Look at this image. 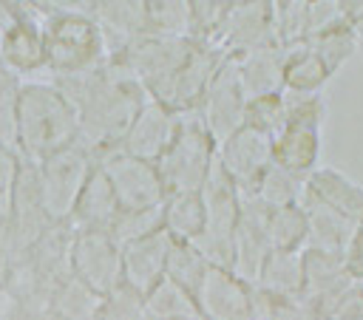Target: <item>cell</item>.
<instances>
[{"label": "cell", "mask_w": 363, "mask_h": 320, "mask_svg": "<svg viewBox=\"0 0 363 320\" xmlns=\"http://www.w3.org/2000/svg\"><path fill=\"white\" fill-rule=\"evenodd\" d=\"M318 159H320V127L284 125V130L272 136V164L275 167L306 181L320 167Z\"/></svg>", "instance_id": "cell-21"}, {"label": "cell", "mask_w": 363, "mask_h": 320, "mask_svg": "<svg viewBox=\"0 0 363 320\" xmlns=\"http://www.w3.org/2000/svg\"><path fill=\"white\" fill-rule=\"evenodd\" d=\"M9 224H11V193H0V246L6 241Z\"/></svg>", "instance_id": "cell-48"}, {"label": "cell", "mask_w": 363, "mask_h": 320, "mask_svg": "<svg viewBox=\"0 0 363 320\" xmlns=\"http://www.w3.org/2000/svg\"><path fill=\"white\" fill-rule=\"evenodd\" d=\"M51 82L74 105L79 122L77 142L94 156V161L119 147L136 110L147 102L142 85L111 62L77 76H51Z\"/></svg>", "instance_id": "cell-1"}, {"label": "cell", "mask_w": 363, "mask_h": 320, "mask_svg": "<svg viewBox=\"0 0 363 320\" xmlns=\"http://www.w3.org/2000/svg\"><path fill=\"white\" fill-rule=\"evenodd\" d=\"M360 42H363L360 34H354L346 23H340V25H335V28H329V31L312 37V40H309V48L320 57V62L326 65V71L335 76V74L357 54Z\"/></svg>", "instance_id": "cell-34"}, {"label": "cell", "mask_w": 363, "mask_h": 320, "mask_svg": "<svg viewBox=\"0 0 363 320\" xmlns=\"http://www.w3.org/2000/svg\"><path fill=\"white\" fill-rule=\"evenodd\" d=\"M352 286H357V280L352 278L343 255L303 249V289H301V297L320 314V320Z\"/></svg>", "instance_id": "cell-16"}, {"label": "cell", "mask_w": 363, "mask_h": 320, "mask_svg": "<svg viewBox=\"0 0 363 320\" xmlns=\"http://www.w3.org/2000/svg\"><path fill=\"white\" fill-rule=\"evenodd\" d=\"M216 161L238 184L241 193H250L255 181L264 176V170L272 164V139L241 125L235 133L218 142Z\"/></svg>", "instance_id": "cell-14"}, {"label": "cell", "mask_w": 363, "mask_h": 320, "mask_svg": "<svg viewBox=\"0 0 363 320\" xmlns=\"http://www.w3.org/2000/svg\"><path fill=\"white\" fill-rule=\"evenodd\" d=\"M96 167L111 181L119 210H153V207H162L167 198L159 167L150 161L133 159L119 147L96 156Z\"/></svg>", "instance_id": "cell-8"}, {"label": "cell", "mask_w": 363, "mask_h": 320, "mask_svg": "<svg viewBox=\"0 0 363 320\" xmlns=\"http://www.w3.org/2000/svg\"><path fill=\"white\" fill-rule=\"evenodd\" d=\"M346 266H349L352 278L357 283H363V224H357V229L352 235V244L346 249Z\"/></svg>", "instance_id": "cell-46"}, {"label": "cell", "mask_w": 363, "mask_h": 320, "mask_svg": "<svg viewBox=\"0 0 363 320\" xmlns=\"http://www.w3.org/2000/svg\"><path fill=\"white\" fill-rule=\"evenodd\" d=\"M162 229L173 241L196 244L204 229V201L201 193H170L162 204Z\"/></svg>", "instance_id": "cell-25"}, {"label": "cell", "mask_w": 363, "mask_h": 320, "mask_svg": "<svg viewBox=\"0 0 363 320\" xmlns=\"http://www.w3.org/2000/svg\"><path fill=\"white\" fill-rule=\"evenodd\" d=\"M119 215V201L113 195V187L111 181L105 178V173L94 164L74 210H71V218H68V227L74 232H85V229H111L113 218Z\"/></svg>", "instance_id": "cell-22"}, {"label": "cell", "mask_w": 363, "mask_h": 320, "mask_svg": "<svg viewBox=\"0 0 363 320\" xmlns=\"http://www.w3.org/2000/svg\"><path fill=\"white\" fill-rule=\"evenodd\" d=\"M99 306L102 297L74 278H65L48 300V309L62 320H99Z\"/></svg>", "instance_id": "cell-31"}, {"label": "cell", "mask_w": 363, "mask_h": 320, "mask_svg": "<svg viewBox=\"0 0 363 320\" xmlns=\"http://www.w3.org/2000/svg\"><path fill=\"white\" fill-rule=\"evenodd\" d=\"M34 320H62V317H57V314H54L51 309H45V312H40V314H37Z\"/></svg>", "instance_id": "cell-49"}, {"label": "cell", "mask_w": 363, "mask_h": 320, "mask_svg": "<svg viewBox=\"0 0 363 320\" xmlns=\"http://www.w3.org/2000/svg\"><path fill=\"white\" fill-rule=\"evenodd\" d=\"M269 252H303L309 244V218L301 204L269 210L267 218Z\"/></svg>", "instance_id": "cell-28"}, {"label": "cell", "mask_w": 363, "mask_h": 320, "mask_svg": "<svg viewBox=\"0 0 363 320\" xmlns=\"http://www.w3.org/2000/svg\"><path fill=\"white\" fill-rule=\"evenodd\" d=\"M255 289L275 297H301L303 252H269L255 278Z\"/></svg>", "instance_id": "cell-26"}, {"label": "cell", "mask_w": 363, "mask_h": 320, "mask_svg": "<svg viewBox=\"0 0 363 320\" xmlns=\"http://www.w3.org/2000/svg\"><path fill=\"white\" fill-rule=\"evenodd\" d=\"M179 125H182V113L164 108L156 99H147L136 110L133 122L128 125V130H125V136L119 142V150L133 156V159L156 164L164 156V150L170 147Z\"/></svg>", "instance_id": "cell-13"}, {"label": "cell", "mask_w": 363, "mask_h": 320, "mask_svg": "<svg viewBox=\"0 0 363 320\" xmlns=\"http://www.w3.org/2000/svg\"><path fill=\"white\" fill-rule=\"evenodd\" d=\"M284 108H286V125L320 127L323 119H326V99L320 93L284 91Z\"/></svg>", "instance_id": "cell-41"}, {"label": "cell", "mask_w": 363, "mask_h": 320, "mask_svg": "<svg viewBox=\"0 0 363 320\" xmlns=\"http://www.w3.org/2000/svg\"><path fill=\"white\" fill-rule=\"evenodd\" d=\"M332 79L320 57L309 48V42H298L286 48V65H284V91L295 93H320L323 85Z\"/></svg>", "instance_id": "cell-27"}, {"label": "cell", "mask_w": 363, "mask_h": 320, "mask_svg": "<svg viewBox=\"0 0 363 320\" xmlns=\"http://www.w3.org/2000/svg\"><path fill=\"white\" fill-rule=\"evenodd\" d=\"M244 110H247V93L238 76V65L235 57H227L216 71L196 116L204 122V127L218 144L244 125Z\"/></svg>", "instance_id": "cell-11"}, {"label": "cell", "mask_w": 363, "mask_h": 320, "mask_svg": "<svg viewBox=\"0 0 363 320\" xmlns=\"http://www.w3.org/2000/svg\"><path fill=\"white\" fill-rule=\"evenodd\" d=\"M94 156L77 142L45 161L34 164L37 167V184H40V198L45 207V215L51 224H68L71 210L94 170Z\"/></svg>", "instance_id": "cell-7"}, {"label": "cell", "mask_w": 363, "mask_h": 320, "mask_svg": "<svg viewBox=\"0 0 363 320\" xmlns=\"http://www.w3.org/2000/svg\"><path fill=\"white\" fill-rule=\"evenodd\" d=\"M343 17H340V6L337 0H312L306 3V42L335 25H340Z\"/></svg>", "instance_id": "cell-43"}, {"label": "cell", "mask_w": 363, "mask_h": 320, "mask_svg": "<svg viewBox=\"0 0 363 320\" xmlns=\"http://www.w3.org/2000/svg\"><path fill=\"white\" fill-rule=\"evenodd\" d=\"M303 184H306L303 178H298V176H292V173H286V170L269 164V167L264 170V176L255 181V187H252L247 195H252L255 201H261V204L269 207V210H281V207H295V204H301V198H303Z\"/></svg>", "instance_id": "cell-30"}, {"label": "cell", "mask_w": 363, "mask_h": 320, "mask_svg": "<svg viewBox=\"0 0 363 320\" xmlns=\"http://www.w3.org/2000/svg\"><path fill=\"white\" fill-rule=\"evenodd\" d=\"M48 3L6 0L0 3V65L14 76H34L45 71L43 25Z\"/></svg>", "instance_id": "cell-5"}, {"label": "cell", "mask_w": 363, "mask_h": 320, "mask_svg": "<svg viewBox=\"0 0 363 320\" xmlns=\"http://www.w3.org/2000/svg\"><path fill=\"white\" fill-rule=\"evenodd\" d=\"M193 297L199 320H252L255 286L241 280L233 269L210 266Z\"/></svg>", "instance_id": "cell-12"}, {"label": "cell", "mask_w": 363, "mask_h": 320, "mask_svg": "<svg viewBox=\"0 0 363 320\" xmlns=\"http://www.w3.org/2000/svg\"><path fill=\"white\" fill-rule=\"evenodd\" d=\"M170 244L173 238L162 229L156 235H147L142 241L122 246V283L136 289L145 297L159 280H164Z\"/></svg>", "instance_id": "cell-19"}, {"label": "cell", "mask_w": 363, "mask_h": 320, "mask_svg": "<svg viewBox=\"0 0 363 320\" xmlns=\"http://www.w3.org/2000/svg\"><path fill=\"white\" fill-rule=\"evenodd\" d=\"M235 65H238V76H241L247 99L284 91V65H286L284 45L275 42V45H264V48L238 54Z\"/></svg>", "instance_id": "cell-23"}, {"label": "cell", "mask_w": 363, "mask_h": 320, "mask_svg": "<svg viewBox=\"0 0 363 320\" xmlns=\"http://www.w3.org/2000/svg\"><path fill=\"white\" fill-rule=\"evenodd\" d=\"M43 42L48 76H77L108 65V42L91 17V3H48Z\"/></svg>", "instance_id": "cell-3"}, {"label": "cell", "mask_w": 363, "mask_h": 320, "mask_svg": "<svg viewBox=\"0 0 363 320\" xmlns=\"http://www.w3.org/2000/svg\"><path fill=\"white\" fill-rule=\"evenodd\" d=\"M216 150L218 144L204 127V122L196 113H184L170 147L156 161L167 195L199 193L216 167Z\"/></svg>", "instance_id": "cell-4"}, {"label": "cell", "mask_w": 363, "mask_h": 320, "mask_svg": "<svg viewBox=\"0 0 363 320\" xmlns=\"http://www.w3.org/2000/svg\"><path fill=\"white\" fill-rule=\"evenodd\" d=\"M241 218L235 227V238H233V258H230V269L255 286V278L269 255V241H267V218H269V207H264L261 201H255L252 195L241 193Z\"/></svg>", "instance_id": "cell-17"}, {"label": "cell", "mask_w": 363, "mask_h": 320, "mask_svg": "<svg viewBox=\"0 0 363 320\" xmlns=\"http://www.w3.org/2000/svg\"><path fill=\"white\" fill-rule=\"evenodd\" d=\"M23 79L0 65V144L14 147V122H17V99Z\"/></svg>", "instance_id": "cell-42"}, {"label": "cell", "mask_w": 363, "mask_h": 320, "mask_svg": "<svg viewBox=\"0 0 363 320\" xmlns=\"http://www.w3.org/2000/svg\"><path fill=\"white\" fill-rule=\"evenodd\" d=\"M272 20L278 45L306 42V0H272Z\"/></svg>", "instance_id": "cell-39"}, {"label": "cell", "mask_w": 363, "mask_h": 320, "mask_svg": "<svg viewBox=\"0 0 363 320\" xmlns=\"http://www.w3.org/2000/svg\"><path fill=\"white\" fill-rule=\"evenodd\" d=\"M233 0H190V31L187 37L199 45H216L227 23Z\"/></svg>", "instance_id": "cell-35"}, {"label": "cell", "mask_w": 363, "mask_h": 320, "mask_svg": "<svg viewBox=\"0 0 363 320\" xmlns=\"http://www.w3.org/2000/svg\"><path fill=\"white\" fill-rule=\"evenodd\" d=\"M91 17L108 42V57L145 37V0H94Z\"/></svg>", "instance_id": "cell-20"}, {"label": "cell", "mask_w": 363, "mask_h": 320, "mask_svg": "<svg viewBox=\"0 0 363 320\" xmlns=\"http://www.w3.org/2000/svg\"><path fill=\"white\" fill-rule=\"evenodd\" d=\"M0 272H3V246H0Z\"/></svg>", "instance_id": "cell-50"}, {"label": "cell", "mask_w": 363, "mask_h": 320, "mask_svg": "<svg viewBox=\"0 0 363 320\" xmlns=\"http://www.w3.org/2000/svg\"><path fill=\"white\" fill-rule=\"evenodd\" d=\"M301 207L306 210V218H309V244H306V249L332 252V255L346 258V249H349L352 235H354L357 227L352 221L340 218L337 212L315 204V201L301 198Z\"/></svg>", "instance_id": "cell-24"}, {"label": "cell", "mask_w": 363, "mask_h": 320, "mask_svg": "<svg viewBox=\"0 0 363 320\" xmlns=\"http://www.w3.org/2000/svg\"><path fill=\"white\" fill-rule=\"evenodd\" d=\"M68 269L74 280L105 297L122 283V249L105 229L74 232Z\"/></svg>", "instance_id": "cell-9"}, {"label": "cell", "mask_w": 363, "mask_h": 320, "mask_svg": "<svg viewBox=\"0 0 363 320\" xmlns=\"http://www.w3.org/2000/svg\"><path fill=\"white\" fill-rule=\"evenodd\" d=\"M51 218L45 215L43 198H40V184H37V167L23 161L20 178L11 190V224L3 241V263L11 258L26 255L48 229Z\"/></svg>", "instance_id": "cell-10"}, {"label": "cell", "mask_w": 363, "mask_h": 320, "mask_svg": "<svg viewBox=\"0 0 363 320\" xmlns=\"http://www.w3.org/2000/svg\"><path fill=\"white\" fill-rule=\"evenodd\" d=\"M145 309L150 320H199L196 297L167 278L145 295Z\"/></svg>", "instance_id": "cell-29"}, {"label": "cell", "mask_w": 363, "mask_h": 320, "mask_svg": "<svg viewBox=\"0 0 363 320\" xmlns=\"http://www.w3.org/2000/svg\"><path fill=\"white\" fill-rule=\"evenodd\" d=\"M303 198L337 212L354 227L363 224V184L337 167H318L303 184Z\"/></svg>", "instance_id": "cell-18"}, {"label": "cell", "mask_w": 363, "mask_h": 320, "mask_svg": "<svg viewBox=\"0 0 363 320\" xmlns=\"http://www.w3.org/2000/svg\"><path fill=\"white\" fill-rule=\"evenodd\" d=\"M337 6H340L343 23L363 40V0H337Z\"/></svg>", "instance_id": "cell-47"}, {"label": "cell", "mask_w": 363, "mask_h": 320, "mask_svg": "<svg viewBox=\"0 0 363 320\" xmlns=\"http://www.w3.org/2000/svg\"><path fill=\"white\" fill-rule=\"evenodd\" d=\"M190 0H145V37H187Z\"/></svg>", "instance_id": "cell-33"}, {"label": "cell", "mask_w": 363, "mask_h": 320, "mask_svg": "<svg viewBox=\"0 0 363 320\" xmlns=\"http://www.w3.org/2000/svg\"><path fill=\"white\" fill-rule=\"evenodd\" d=\"M99 320H150V317L145 309V297L136 289L119 283L113 292L102 297Z\"/></svg>", "instance_id": "cell-40"}, {"label": "cell", "mask_w": 363, "mask_h": 320, "mask_svg": "<svg viewBox=\"0 0 363 320\" xmlns=\"http://www.w3.org/2000/svg\"><path fill=\"white\" fill-rule=\"evenodd\" d=\"M264 45H275L272 0H233L218 48L227 57H238Z\"/></svg>", "instance_id": "cell-15"}, {"label": "cell", "mask_w": 363, "mask_h": 320, "mask_svg": "<svg viewBox=\"0 0 363 320\" xmlns=\"http://www.w3.org/2000/svg\"><path fill=\"white\" fill-rule=\"evenodd\" d=\"M79 122L74 105L51 79H23L14 122V147L28 164L77 144Z\"/></svg>", "instance_id": "cell-2"}, {"label": "cell", "mask_w": 363, "mask_h": 320, "mask_svg": "<svg viewBox=\"0 0 363 320\" xmlns=\"http://www.w3.org/2000/svg\"><path fill=\"white\" fill-rule=\"evenodd\" d=\"M162 232V207H153V210H119V215L113 218L108 235L122 246L133 244V241H142L147 235H156Z\"/></svg>", "instance_id": "cell-36"}, {"label": "cell", "mask_w": 363, "mask_h": 320, "mask_svg": "<svg viewBox=\"0 0 363 320\" xmlns=\"http://www.w3.org/2000/svg\"><path fill=\"white\" fill-rule=\"evenodd\" d=\"M244 125L264 133V136H275L284 130L286 125V108H284V91L281 93H267V96H252L247 99V110H244Z\"/></svg>", "instance_id": "cell-37"}, {"label": "cell", "mask_w": 363, "mask_h": 320, "mask_svg": "<svg viewBox=\"0 0 363 320\" xmlns=\"http://www.w3.org/2000/svg\"><path fill=\"white\" fill-rule=\"evenodd\" d=\"M199 193L204 201V229L196 238V246L204 252V258L213 266L230 269L233 238H235V227L241 218V198L244 195H241L238 184L218 167V161Z\"/></svg>", "instance_id": "cell-6"}, {"label": "cell", "mask_w": 363, "mask_h": 320, "mask_svg": "<svg viewBox=\"0 0 363 320\" xmlns=\"http://www.w3.org/2000/svg\"><path fill=\"white\" fill-rule=\"evenodd\" d=\"M252 320H320V314L303 297H275L255 289Z\"/></svg>", "instance_id": "cell-38"}, {"label": "cell", "mask_w": 363, "mask_h": 320, "mask_svg": "<svg viewBox=\"0 0 363 320\" xmlns=\"http://www.w3.org/2000/svg\"><path fill=\"white\" fill-rule=\"evenodd\" d=\"M323 320H363V283L352 286L326 314Z\"/></svg>", "instance_id": "cell-44"}, {"label": "cell", "mask_w": 363, "mask_h": 320, "mask_svg": "<svg viewBox=\"0 0 363 320\" xmlns=\"http://www.w3.org/2000/svg\"><path fill=\"white\" fill-rule=\"evenodd\" d=\"M210 261L204 258V252L196 246V244H187V241H173L170 244V255H167V272L164 278L179 283L184 292L196 295V289L201 286L204 275L210 272Z\"/></svg>", "instance_id": "cell-32"}, {"label": "cell", "mask_w": 363, "mask_h": 320, "mask_svg": "<svg viewBox=\"0 0 363 320\" xmlns=\"http://www.w3.org/2000/svg\"><path fill=\"white\" fill-rule=\"evenodd\" d=\"M23 170V156L11 144H0V193H11Z\"/></svg>", "instance_id": "cell-45"}]
</instances>
